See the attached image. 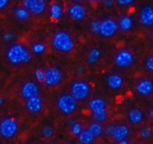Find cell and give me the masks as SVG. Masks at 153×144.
I'll return each instance as SVG.
<instances>
[{"instance_id": "4316f807", "label": "cell", "mask_w": 153, "mask_h": 144, "mask_svg": "<svg viewBox=\"0 0 153 144\" xmlns=\"http://www.w3.org/2000/svg\"><path fill=\"white\" fill-rule=\"evenodd\" d=\"M41 134L44 138H51L54 134V129L50 125H45L41 129Z\"/></svg>"}, {"instance_id": "f35d334b", "label": "cell", "mask_w": 153, "mask_h": 144, "mask_svg": "<svg viewBox=\"0 0 153 144\" xmlns=\"http://www.w3.org/2000/svg\"><path fill=\"white\" fill-rule=\"evenodd\" d=\"M150 117L152 118V120L153 121V109L152 108L151 109V111H150Z\"/></svg>"}, {"instance_id": "b9f144b4", "label": "cell", "mask_w": 153, "mask_h": 144, "mask_svg": "<svg viewBox=\"0 0 153 144\" xmlns=\"http://www.w3.org/2000/svg\"><path fill=\"white\" fill-rule=\"evenodd\" d=\"M62 144H67V143H62Z\"/></svg>"}, {"instance_id": "f546056e", "label": "cell", "mask_w": 153, "mask_h": 144, "mask_svg": "<svg viewBox=\"0 0 153 144\" xmlns=\"http://www.w3.org/2000/svg\"><path fill=\"white\" fill-rule=\"evenodd\" d=\"M14 38H15V35L13 34V31H6L3 34V37H2L4 42H12L14 39Z\"/></svg>"}, {"instance_id": "6da1fadb", "label": "cell", "mask_w": 153, "mask_h": 144, "mask_svg": "<svg viewBox=\"0 0 153 144\" xmlns=\"http://www.w3.org/2000/svg\"><path fill=\"white\" fill-rule=\"evenodd\" d=\"M6 58L13 65L27 64L31 60V53L22 44H13L6 51Z\"/></svg>"}, {"instance_id": "ba28073f", "label": "cell", "mask_w": 153, "mask_h": 144, "mask_svg": "<svg viewBox=\"0 0 153 144\" xmlns=\"http://www.w3.org/2000/svg\"><path fill=\"white\" fill-rule=\"evenodd\" d=\"M104 133L106 135L112 137L115 141L120 142L127 139L130 134V130L126 125L119 124V125H112L108 126L104 130Z\"/></svg>"}, {"instance_id": "44dd1931", "label": "cell", "mask_w": 153, "mask_h": 144, "mask_svg": "<svg viewBox=\"0 0 153 144\" xmlns=\"http://www.w3.org/2000/svg\"><path fill=\"white\" fill-rule=\"evenodd\" d=\"M13 16L16 20L25 22L30 18V13L23 6H19L13 10Z\"/></svg>"}, {"instance_id": "277c9868", "label": "cell", "mask_w": 153, "mask_h": 144, "mask_svg": "<svg viewBox=\"0 0 153 144\" xmlns=\"http://www.w3.org/2000/svg\"><path fill=\"white\" fill-rule=\"evenodd\" d=\"M91 93V84L83 80L75 81L71 86V95L76 101H83L87 99Z\"/></svg>"}, {"instance_id": "d4e9b609", "label": "cell", "mask_w": 153, "mask_h": 144, "mask_svg": "<svg viewBox=\"0 0 153 144\" xmlns=\"http://www.w3.org/2000/svg\"><path fill=\"white\" fill-rule=\"evenodd\" d=\"M68 125L70 127V131L71 133L75 135V136H79L80 134L82 132V125L77 122L76 120H70L69 123H68Z\"/></svg>"}, {"instance_id": "83f0119b", "label": "cell", "mask_w": 153, "mask_h": 144, "mask_svg": "<svg viewBox=\"0 0 153 144\" xmlns=\"http://www.w3.org/2000/svg\"><path fill=\"white\" fill-rule=\"evenodd\" d=\"M153 134V131L152 128L150 127H143L141 132H140V135L142 138L143 139H149L152 136Z\"/></svg>"}, {"instance_id": "cb8c5ba5", "label": "cell", "mask_w": 153, "mask_h": 144, "mask_svg": "<svg viewBox=\"0 0 153 144\" xmlns=\"http://www.w3.org/2000/svg\"><path fill=\"white\" fill-rule=\"evenodd\" d=\"M78 140L81 144H92L95 141V137L88 130H82L78 136Z\"/></svg>"}, {"instance_id": "30bf717a", "label": "cell", "mask_w": 153, "mask_h": 144, "mask_svg": "<svg viewBox=\"0 0 153 144\" xmlns=\"http://www.w3.org/2000/svg\"><path fill=\"white\" fill-rule=\"evenodd\" d=\"M44 82L49 87H56L60 85L63 80V74L61 70L56 66L48 67L45 71Z\"/></svg>"}, {"instance_id": "7402d4cb", "label": "cell", "mask_w": 153, "mask_h": 144, "mask_svg": "<svg viewBox=\"0 0 153 144\" xmlns=\"http://www.w3.org/2000/svg\"><path fill=\"white\" fill-rule=\"evenodd\" d=\"M101 58V51L98 48H92L87 55V62L89 65H96Z\"/></svg>"}, {"instance_id": "2e32d148", "label": "cell", "mask_w": 153, "mask_h": 144, "mask_svg": "<svg viewBox=\"0 0 153 144\" xmlns=\"http://www.w3.org/2000/svg\"><path fill=\"white\" fill-rule=\"evenodd\" d=\"M107 84L108 87L112 91H119L123 88L125 84L124 77L117 73H109L107 77Z\"/></svg>"}, {"instance_id": "1f68e13d", "label": "cell", "mask_w": 153, "mask_h": 144, "mask_svg": "<svg viewBox=\"0 0 153 144\" xmlns=\"http://www.w3.org/2000/svg\"><path fill=\"white\" fill-rule=\"evenodd\" d=\"M144 65H145V67H146V69H147L148 71L153 73V56H148V57L145 59Z\"/></svg>"}, {"instance_id": "ffe728a7", "label": "cell", "mask_w": 153, "mask_h": 144, "mask_svg": "<svg viewBox=\"0 0 153 144\" xmlns=\"http://www.w3.org/2000/svg\"><path fill=\"white\" fill-rule=\"evenodd\" d=\"M64 9L61 4L59 3H53L49 8V15L50 18L54 21H59L63 16Z\"/></svg>"}, {"instance_id": "9c48e42d", "label": "cell", "mask_w": 153, "mask_h": 144, "mask_svg": "<svg viewBox=\"0 0 153 144\" xmlns=\"http://www.w3.org/2000/svg\"><path fill=\"white\" fill-rule=\"evenodd\" d=\"M119 30L118 23L113 18H106L100 21V35L104 38L109 39L114 37Z\"/></svg>"}, {"instance_id": "f1b7e54d", "label": "cell", "mask_w": 153, "mask_h": 144, "mask_svg": "<svg viewBox=\"0 0 153 144\" xmlns=\"http://www.w3.org/2000/svg\"><path fill=\"white\" fill-rule=\"evenodd\" d=\"M100 26V21H92L90 24V30L93 34H99Z\"/></svg>"}, {"instance_id": "d6a6232c", "label": "cell", "mask_w": 153, "mask_h": 144, "mask_svg": "<svg viewBox=\"0 0 153 144\" xmlns=\"http://www.w3.org/2000/svg\"><path fill=\"white\" fill-rule=\"evenodd\" d=\"M134 0H117V4L120 6H123V7L130 6V5L134 4Z\"/></svg>"}, {"instance_id": "5b68a950", "label": "cell", "mask_w": 153, "mask_h": 144, "mask_svg": "<svg viewBox=\"0 0 153 144\" xmlns=\"http://www.w3.org/2000/svg\"><path fill=\"white\" fill-rule=\"evenodd\" d=\"M77 102L71 94H62L56 100V106L62 114L70 116L76 111L78 107Z\"/></svg>"}, {"instance_id": "52a82bcc", "label": "cell", "mask_w": 153, "mask_h": 144, "mask_svg": "<svg viewBox=\"0 0 153 144\" xmlns=\"http://www.w3.org/2000/svg\"><path fill=\"white\" fill-rule=\"evenodd\" d=\"M19 131V125L13 117H4L0 122V135L5 139L13 138Z\"/></svg>"}, {"instance_id": "3957f363", "label": "cell", "mask_w": 153, "mask_h": 144, "mask_svg": "<svg viewBox=\"0 0 153 144\" xmlns=\"http://www.w3.org/2000/svg\"><path fill=\"white\" fill-rule=\"evenodd\" d=\"M89 108L96 123H103L108 119V107L104 99L97 97L89 101Z\"/></svg>"}, {"instance_id": "8d00e7d4", "label": "cell", "mask_w": 153, "mask_h": 144, "mask_svg": "<svg viewBox=\"0 0 153 144\" xmlns=\"http://www.w3.org/2000/svg\"><path fill=\"white\" fill-rule=\"evenodd\" d=\"M117 144H129V143L127 142V140H123V141L117 142Z\"/></svg>"}, {"instance_id": "4dcf8cb0", "label": "cell", "mask_w": 153, "mask_h": 144, "mask_svg": "<svg viewBox=\"0 0 153 144\" xmlns=\"http://www.w3.org/2000/svg\"><path fill=\"white\" fill-rule=\"evenodd\" d=\"M34 75H35V78L37 79V81L39 82H44V79H45V72L42 70V69H37L34 73Z\"/></svg>"}, {"instance_id": "7c38bea8", "label": "cell", "mask_w": 153, "mask_h": 144, "mask_svg": "<svg viewBox=\"0 0 153 144\" xmlns=\"http://www.w3.org/2000/svg\"><path fill=\"white\" fill-rule=\"evenodd\" d=\"M23 7H25L30 13L41 14L47 9V3L43 0H24Z\"/></svg>"}, {"instance_id": "74e56055", "label": "cell", "mask_w": 153, "mask_h": 144, "mask_svg": "<svg viewBox=\"0 0 153 144\" xmlns=\"http://www.w3.org/2000/svg\"><path fill=\"white\" fill-rule=\"evenodd\" d=\"M4 98L0 96V107H1V106L4 104Z\"/></svg>"}, {"instance_id": "8fae6325", "label": "cell", "mask_w": 153, "mask_h": 144, "mask_svg": "<svg viewBox=\"0 0 153 144\" xmlns=\"http://www.w3.org/2000/svg\"><path fill=\"white\" fill-rule=\"evenodd\" d=\"M140 23L146 28L153 27V6L151 4L143 5L139 13Z\"/></svg>"}, {"instance_id": "484cf974", "label": "cell", "mask_w": 153, "mask_h": 144, "mask_svg": "<svg viewBox=\"0 0 153 144\" xmlns=\"http://www.w3.org/2000/svg\"><path fill=\"white\" fill-rule=\"evenodd\" d=\"M31 49H32V52L34 54H37V55H41V54H44L46 52V49H47V47L44 43H41V42H37V43H34L32 44L31 46Z\"/></svg>"}, {"instance_id": "d6986e66", "label": "cell", "mask_w": 153, "mask_h": 144, "mask_svg": "<svg viewBox=\"0 0 153 144\" xmlns=\"http://www.w3.org/2000/svg\"><path fill=\"white\" fill-rule=\"evenodd\" d=\"M144 119L143 112L139 108H132L128 113V120L132 125H140Z\"/></svg>"}, {"instance_id": "5bb4252c", "label": "cell", "mask_w": 153, "mask_h": 144, "mask_svg": "<svg viewBox=\"0 0 153 144\" xmlns=\"http://www.w3.org/2000/svg\"><path fill=\"white\" fill-rule=\"evenodd\" d=\"M39 86L34 82H26L21 87V95L26 100L39 96Z\"/></svg>"}, {"instance_id": "ab89813d", "label": "cell", "mask_w": 153, "mask_h": 144, "mask_svg": "<svg viewBox=\"0 0 153 144\" xmlns=\"http://www.w3.org/2000/svg\"><path fill=\"white\" fill-rule=\"evenodd\" d=\"M152 39H153V30H152Z\"/></svg>"}, {"instance_id": "d590c367", "label": "cell", "mask_w": 153, "mask_h": 144, "mask_svg": "<svg viewBox=\"0 0 153 144\" xmlns=\"http://www.w3.org/2000/svg\"><path fill=\"white\" fill-rule=\"evenodd\" d=\"M76 72H77L78 74H82V73H85V68H84V66H82V65L78 66V67L76 68Z\"/></svg>"}, {"instance_id": "7a4b0ae2", "label": "cell", "mask_w": 153, "mask_h": 144, "mask_svg": "<svg viewBox=\"0 0 153 144\" xmlns=\"http://www.w3.org/2000/svg\"><path fill=\"white\" fill-rule=\"evenodd\" d=\"M54 48L62 53H70L74 48V40L70 33L65 30L56 31L52 39Z\"/></svg>"}, {"instance_id": "9a60e30c", "label": "cell", "mask_w": 153, "mask_h": 144, "mask_svg": "<svg viewBox=\"0 0 153 144\" xmlns=\"http://www.w3.org/2000/svg\"><path fill=\"white\" fill-rule=\"evenodd\" d=\"M136 92L142 97H149L153 93V81L150 79L140 80L136 85Z\"/></svg>"}, {"instance_id": "603a6c76", "label": "cell", "mask_w": 153, "mask_h": 144, "mask_svg": "<svg viewBox=\"0 0 153 144\" xmlns=\"http://www.w3.org/2000/svg\"><path fill=\"white\" fill-rule=\"evenodd\" d=\"M87 130H88L95 138H98V137L101 136V135L103 134V133H104V128H103V126L101 125V124L96 123V122L91 123V124L89 125V127H88Z\"/></svg>"}, {"instance_id": "4fadbf2b", "label": "cell", "mask_w": 153, "mask_h": 144, "mask_svg": "<svg viewBox=\"0 0 153 144\" xmlns=\"http://www.w3.org/2000/svg\"><path fill=\"white\" fill-rule=\"evenodd\" d=\"M68 13L70 17L76 22L83 21L87 15L86 8L84 7V5H82L80 3H74L71 4L68 9Z\"/></svg>"}, {"instance_id": "7bdbcfd3", "label": "cell", "mask_w": 153, "mask_h": 144, "mask_svg": "<svg viewBox=\"0 0 153 144\" xmlns=\"http://www.w3.org/2000/svg\"><path fill=\"white\" fill-rule=\"evenodd\" d=\"M134 144H136V143H134Z\"/></svg>"}, {"instance_id": "e575fe53", "label": "cell", "mask_w": 153, "mask_h": 144, "mask_svg": "<svg viewBox=\"0 0 153 144\" xmlns=\"http://www.w3.org/2000/svg\"><path fill=\"white\" fill-rule=\"evenodd\" d=\"M9 4V0H0V10L5 8Z\"/></svg>"}, {"instance_id": "8992f818", "label": "cell", "mask_w": 153, "mask_h": 144, "mask_svg": "<svg viewBox=\"0 0 153 144\" xmlns=\"http://www.w3.org/2000/svg\"><path fill=\"white\" fill-rule=\"evenodd\" d=\"M115 65L121 69H128L134 65L135 62L134 54L129 49L118 50L114 59Z\"/></svg>"}, {"instance_id": "60d3db41", "label": "cell", "mask_w": 153, "mask_h": 144, "mask_svg": "<svg viewBox=\"0 0 153 144\" xmlns=\"http://www.w3.org/2000/svg\"><path fill=\"white\" fill-rule=\"evenodd\" d=\"M152 109H153V99H152Z\"/></svg>"}, {"instance_id": "836d02e7", "label": "cell", "mask_w": 153, "mask_h": 144, "mask_svg": "<svg viewBox=\"0 0 153 144\" xmlns=\"http://www.w3.org/2000/svg\"><path fill=\"white\" fill-rule=\"evenodd\" d=\"M102 4H103V5H104L105 7L110 8V7H112V6L114 5L115 2H114L113 0H104V1L102 2Z\"/></svg>"}, {"instance_id": "ac0fdd59", "label": "cell", "mask_w": 153, "mask_h": 144, "mask_svg": "<svg viewBox=\"0 0 153 144\" xmlns=\"http://www.w3.org/2000/svg\"><path fill=\"white\" fill-rule=\"evenodd\" d=\"M117 23H118L119 30L126 31V32L130 31L134 26V22L133 17L128 14H125V15L121 16L119 18V21Z\"/></svg>"}, {"instance_id": "e0dca14e", "label": "cell", "mask_w": 153, "mask_h": 144, "mask_svg": "<svg viewBox=\"0 0 153 144\" xmlns=\"http://www.w3.org/2000/svg\"><path fill=\"white\" fill-rule=\"evenodd\" d=\"M25 107H26V109L30 113H31V114H38L43 108V100H42V99L39 95L37 97H34V98L27 99Z\"/></svg>"}]
</instances>
